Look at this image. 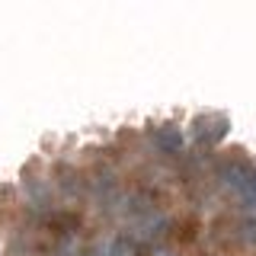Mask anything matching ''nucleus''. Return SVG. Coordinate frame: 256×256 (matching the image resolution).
<instances>
[{
    "label": "nucleus",
    "instance_id": "obj_1",
    "mask_svg": "<svg viewBox=\"0 0 256 256\" xmlns=\"http://www.w3.org/2000/svg\"><path fill=\"white\" fill-rule=\"evenodd\" d=\"M228 116H218V112H212V116H198L196 122H192V138L196 144H202V148H214L224 134H228Z\"/></svg>",
    "mask_w": 256,
    "mask_h": 256
},
{
    "label": "nucleus",
    "instance_id": "obj_2",
    "mask_svg": "<svg viewBox=\"0 0 256 256\" xmlns=\"http://www.w3.org/2000/svg\"><path fill=\"white\" fill-rule=\"evenodd\" d=\"M150 141H154V148L160 150V154H180L186 138H182V132L173 122H164V125L150 128Z\"/></svg>",
    "mask_w": 256,
    "mask_h": 256
},
{
    "label": "nucleus",
    "instance_id": "obj_3",
    "mask_svg": "<svg viewBox=\"0 0 256 256\" xmlns=\"http://www.w3.org/2000/svg\"><path fill=\"white\" fill-rule=\"evenodd\" d=\"M250 173H253V166L246 164V160H228V164H221V170H218V180H221L228 189L240 192V189H244V182L250 180Z\"/></svg>",
    "mask_w": 256,
    "mask_h": 256
},
{
    "label": "nucleus",
    "instance_id": "obj_4",
    "mask_svg": "<svg viewBox=\"0 0 256 256\" xmlns=\"http://www.w3.org/2000/svg\"><path fill=\"white\" fill-rule=\"evenodd\" d=\"M54 186H58V192L68 202H77V198L84 196V180H80V173L70 170V166H58V170H54Z\"/></svg>",
    "mask_w": 256,
    "mask_h": 256
},
{
    "label": "nucleus",
    "instance_id": "obj_5",
    "mask_svg": "<svg viewBox=\"0 0 256 256\" xmlns=\"http://www.w3.org/2000/svg\"><path fill=\"white\" fill-rule=\"evenodd\" d=\"M106 256H138V244H134V237H128V234H118V237L109 244Z\"/></svg>",
    "mask_w": 256,
    "mask_h": 256
},
{
    "label": "nucleus",
    "instance_id": "obj_6",
    "mask_svg": "<svg viewBox=\"0 0 256 256\" xmlns=\"http://www.w3.org/2000/svg\"><path fill=\"white\" fill-rule=\"evenodd\" d=\"M237 196H240V202H244V208H246V212H253V214H256V166H253L250 180L244 182V189H240Z\"/></svg>",
    "mask_w": 256,
    "mask_h": 256
},
{
    "label": "nucleus",
    "instance_id": "obj_7",
    "mask_svg": "<svg viewBox=\"0 0 256 256\" xmlns=\"http://www.w3.org/2000/svg\"><path fill=\"white\" fill-rule=\"evenodd\" d=\"M240 237H244L246 244H256V218H246L240 224Z\"/></svg>",
    "mask_w": 256,
    "mask_h": 256
},
{
    "label": "nucleus",
    "instance_id": "obj_8",
    "mask_svg": "<svg viewBox=\"0 0 256 256\" xmlns=\"http://www.w3.org/2000/svg\"><path fill=\"white\" fill-rule=\"evenodd\" d=\"M154 256H176V253H166V250H157Z\"/></svg>",
    "mask_w": 256,
    "mask_h": 256
}]
</instances>
